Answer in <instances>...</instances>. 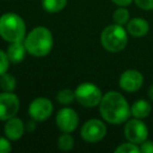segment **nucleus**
<instances>
[{
	"instance_id": "f3484780",
	"label": "nucleus",
	"mask_w": 153,
	"mask_h": 153,
	"mask_svg": "<svg viewBox=\"0 0 153 153\" xmlns=\"http://www.w3.org/2000/svg\"><path fill=\"white\" fill-rule=\"evenodd\" d=\"M16 85H17V81L14 78V76L7 74V72L0 76V87L2 90L12 92L16 88Z\"/></svg>"
},
{
	"instance_id": "f03ea898",
	"label": "nucleus",
	"mask_w": 153,
	"mask_h": 153,
	"mask_svg": "<svg viewBox=\"0 0 153 153\" xmlns=\"http://www.w3.org/2000/svg\"><path fill=\"white\" fill-rule=\"evenodd\" d=\"M53 39L51 30L44 26L34 28L24 40L26 51L35 57H44L51 53Z\"/></svg>"
},
{
	"instance_id": "20e7f679",
	"label": "nucleus",
	"mask_w": 153,
	"mask_h": 153,
	"mask_svg": "<svg viewBox=\"0 0 153 153\" xmlns=\"http://www.w3.org/2000/svg\"><path fill=\"white\" fill-rule=\"evenodd\" d=\"M128 42L127 32L123 25L111 24L104 28L101 35V43L106 51L119 53L126 47Z\"/></svg>"
},
{
	"instance_id": "dca6fc26",
	"label": "nucleus",
	"mask_w": 153,
	"mask_h": 153,
	"mask_svg": "<svg viewBox=\"0 0 153 153\" xmlns=\"http://www.w3.org/2000/svg\"><path fill=\"white\" fill-rule=\"evenodd\" d=\"M67 4V0H42V7L47 13H58Z\"/></svg>"
},
{
	"instance_id": "a211bd4d",
	"label": "nucleus",
	"mask_w": 153,
	"mask_h": 153,
	"mask_svg": "<svg viewBox=\"0 0 153 153\" xmlns=\"http://www.w3.org/2000/svg\"><path fill=\"white\" fill-rule=\"evenodd\" d=\"M74 140L69 133L64 132L58 140V147L61 149L62 151H69L74 148Z\"/></svg>"
},
{
	"instance_id": "6ab92c4d",
	"label": "nucleus",
	"mask_w": 153,
	"mask_h": 153,
	"mask_svg": "<svg viewBox=\"0 0 153 153\" xmlns=\"http://www.w3.org/2000/svg\"><path fill=\"white\" fill-rule=\"evenodd\" d=\"M129 12L124 7H121L120 9L115 10L113 13V22L115 24H119V25H124L129 21Z\"/></svg>"
},
{
	"instance_id": "2eb2a0df",
	"label": "nucleus",
	"mask_w": 153,
	"mask_h": 153,
	"mask_svg": "<svg viewBox=\"0 0 153 153\" xmlns=\"http://www.w3.org/2000/svg\"><path fill=\"white\" fill-rule=\"evenodd\" d=\"M151 104L146 100H137L133 103L130 110L131 114L136 119H145L147 117L151 112Z\"/></svg>"
},
{
	"instance_id": "6e6552de",
	"label": "nucleus",
	"mask_w": 153,
	"mask_h": 153,
	"mask_svg": "<svg viewBox=\"0 0 153 153\" xmlns=\"http://www.w3.org/2000/svg\"><path fill=\"white\" fill-rule=\"evenodd\" d=\"M20 107L19 99L13 92L0 94V120L7 121L15 117Z\"/></svg>"
},
{
	"instance_id": "b1692460",
	"label": "nucleus",
	"mask_w": 153,
	"mask_h": 153,
	"mask_svg": "<svg viewBox=\"0 0 153 153\" xmlns=\"http://www.w3.org/2000/svg\"><path fill=\"white\" fill-rule=\"evenodd\" d=\"M12 151V146L9 140L5 137H0V153H9Z\"/></svg>"
},
{
	"instance_id": "1a4fd4ad",
	"label": "nucleus",
	"mask_w": 153,
	"mask_h": 153,
	"mask_svg": "<svg viewBox=\"0 0 153 153\" xmlns=\"http://www.w3.org/2000/svg\"><path fill=\"white\" fill-rule=\"evenodd\" d=\"M53 106L46 98H38L30 103L28 107V113L34 121L43 122L51 115Z\"/></svg>"
},
{
	"instance_id": "bb28decb",
	"label": "nucleus",
	"mask_w": 153,
	"mask_h": 153,
	"mask_svg": "<svg viewBox=\"0 0 153 153\" xmlns=\"http://www.w3.org/2000/svg\"><path fill=\"white\" fill-rule=\"evenodd\" d=\"M148 96L151 99V101H153V85H151L148 89Z\"/></svg>"
},
{
	"instance_id": "5701e85b",
	"label": "nucleus",
	"mask_w": 153,
	"mask_h": 153,
	"mask_svg": "<svg viewBox=\"0 0 153 153\" xmlns=\"http://www.w3.org/2000/svg\"><path fill=\"white\" fill-rule=\"evenodd\" d=\"M134 2L140 9L145 10V11L153 10V0H134Z\"/></svg>"
},
{
	"instance_id": "423d86ee",
	"label": "nucleus",
	"mask_w": 153,
	"mask_h": 153,
	"mask_svg": "<svg viewBox=\"0 0 153 153\" xmlns=\"http://www.w3.org/2000/svg\"><path fill=\"white\" fill-rule=\"evenodd\" d=\"M125 136L129 142L138 145L142 144L148 137V127L140 119H133L127 121L124 129Z\"/></svg>"
},
{
	"instance_id": "412c9836",
	"label": "nucleus",
	"mask_w": 153,
	"mask_h": 153,
	"mask_svg": "<svg viewBox=\"0 0 153 153\" xmlns=\"http://www.w3.org/2000/svg\"><path fill=\"white\" fill-rule=\"evenodd\" d=\"M115 153H138L140 152V147L134 143H124V144L120 145L117 149L114 150Z\"/></svg>"
},
{
	"instance_id": "7ed1b4c3",
	"label": "nucleus",
	"mask_w": 153,
	"mask_h": 153,
	"mask_svg": "<svg viewBox=\"0 0 153 153\" xmlns=\"http://www.w3.org/2000/svg\"><path fill=\"white\" fill-rule=\"evenodd\" d=\"M25 23L19 15L3 14L0 17V36L9 42H20L25 37Z\"/></svg>"
},
{
	"instance_id": "cd10ccee",
	"label": "nucleus",
	"mask_w": 153,
	"mask_h": 153,
	"mask_svg": "<svg viewBox=\"0 0 153 153\" xmlns=\"http://www.w3.org/2000/svg\"><path fill=\"white\" fill-rule=\"evenodd\" d=\"M32 123H33L32 121L28 122V126H27L28 130H34V129H35V124H33V125H32Z\"/></svg>"
},
{
	"instance_id": "393cba45",
	"label": "nucleus",
	"mask_w": 153,
	"mask_h": 153,
	"mask_svg": "<svg viewBox=\"0 0 153 153\" xmlns=\"http://www.w3.org/2000/svg\"><path fill=\"white\" fill-rule=\"evenodd\" d=\"M140 152L143 153H153V142L152 140H144L140 147Z\"/></svg>"
},
{
	"instance_id": "0eeeda50",
	"label": "nucleus",
	"mask_w": 153,
	"mask_h": 153,
	"mask_svg": "<svg viewBox=\"0 0 153 153\" xmlns=\"http://www.w3.org/2000/svg\"><path fill=\"white\" fill-rule=\"evenodd\" d=\"M106 126L102 121L92 119L87 121L81 129V136L88 143H97L106 135Z\"/></svg>"
},
{
	"instance_id": "9d476101",
	"label": "nucleus",
	"mask_w": 153,
	"mask_h": 153,
	"mask_svg": "<svg viewBox=\"0 0 153 153\" xmlns=\"http://www.w3.org/2000/svg\"><path fill=\"white\" fill-rule=\"evenodd\" d=\"M120 87L127 92L137 91L144 83V76L135 69H128L120 76Z\"/></svg>"
},
{
	"instance_id": "a878e982",
	"label": "nucleus",
	"mask_w": 153,
	"mask_h": 153,
	"mask_svg": "<svg viewBox=\"0 0 153 153\" xmlns=\"http://www.w3.org/2000/svg\"><path fill=\"white\" fill-rule=\"evenodd\" d=\"M113 3L120 5V7H127V5L131 4V2L133 0H111Z\"/></svg>"
},
{
	"instance_id": "aec40b11",
	"label": "nucleus",
	"mask_w": 153,
	"mask_h": 153,
	"mask_svg": "<svg viewBox=\"0 0 153 153\" xmlns=\"http://www.w3.org/2000/svg\"><path fill=\"white\" fill-rule=\"evenodd\" d=\"M76 99V94L71 89H62L58 92L57 100L62 105H69Z\"/></svg>"
},
{
	"instance_id": "ddd939ff",
	"label": "nucleus",
	"mask_w": 153,
	"mask_h": 153,
	"mask_svg": "<svg viewBox=\"0 0 153 153\" xmlns=\"http://www.w3.org/2000/svg\"><path fill=\"white\" fill-rule=\"evenodd\" d=\"M127 30L131 36L140 38L148 34L149 23L143 18H133L127 23Z\"/></svg>"
},
{
	"instance_id": "4be33fe9",
	"label": "nucleus",
	"mask_w": 153,
	"mask_h": 153,
	"mask_svg": "<svg viewBox=\"0 0 153 153\" xmlns=\"http://www.w3.org/2000/svg\"><path fill=\"white\" fill-rule=\"evenodd\" d=\"M10 66V59L7 57V53L0 49V76L7 71V68Z\"/></svg>"
},
{
	"instance_id": "f257e3e1",
	"label": "nucleus",
	"mask_w": 153,
	"mask_h": 153,
	"mask_svg": "<svg viewBox=\"0 0 153 153\" xmlns=\"http://www.w3.org/2000/svg\"><path fill=\"white\" fill-rule=\"evenodd\" d=\"M100 112L105 121L113 125L127 122L131 114L127 100L117 91H109L103 96L100 102Z\"/></svg>"
},
{
	"instance_id": "f8f14e48",
	"label": "nucleus",
	"mask_w": 153,
	"mask_h": 153,
	"mask_svg": "<svg viewBox=\"0 0 153 153\" xmlns=\"http://www.w3.org/2000/svg\"><path fill=\"white\" fill-rule=\"evenodd\" d=\"M24 133V124L18 117H11L7 120L4 125V134L9 140H18Z\"/></svg>"
},
{
	"instance_id": "4468645a",
	"label": "nucleus",
	"mask_w": 153,
	"mask_h": 153,
	"mask_svg": "<svg viewBox=\"0 0 153 153\" xmlns=\"http://www.w3.org/2000/svg\"><path fill=\"white\" fill-rule=\"evenodd\" d=\"M26 48L23 41L20 42H12L10 46L7 47V55L12 63H20L25 57Z\"/></svg>"
},
{
	"instance_id": "39448f33",
	"label": "nucleus",
	"mask_w": 153,
	"mask_h": 153,
	"mask_svg": "<svg viewBox=\"0 0 153 153\" xmlns=\"http://www.w3.org/2000/svg\"><path fill=\"white\" fill-rule=\"evenodd\" d=\"M76 100L85 107H94L100 104L103 96L101 89L92 83H82L76 87Z\"/></svg>"
},
{
	"instance_id": "9b49d317",
	"label": "nucleus",
	"mask_w": 153,
	"mask_h": 153,
	"mask_svg": "<svg viewBox=\"0 0 153 153\" xmlns=\"http://www.w3.org/2000/svg\"><path fill=\"white\" fill-rule=\"evenodd\" d=\"M56 122L61 131L70 133L79 125V117L74 109L63 108L58 112Z\"/></svg>"
}]
</instances>
